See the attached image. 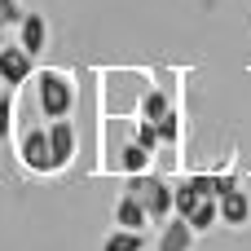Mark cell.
<instances>
[{"label": "cell", "mask_w": 251, "mask_h": 251, "mask_svg": "<svg viewBox=\"0 0 251 251\" xmlns=\"http://www.w3.org/2000/svg\"><path fill=\"white\" fill-rule=\"evenodd\" d=\"M159 141H176V115H172V110L159 119Z\"/></svg>", "instance_id": "obj_18"}, {"label": "cell", "mask_w": 251, "mask_h": 251, "mask_svg": "<svg viewBox=\"0 0 251 251\" xmlns=\"http://www.w3.org/2000/svg\"><path fill=\"white\" fill-rule=\"evenodd\" d=\"M146 221H150V216H146V207H141L132 194H124V199L115 203V225H119V229H141Z\"/></svg>", "instance_id": "obj_9"}, {"label": "cell", "mask_w": 251, "mask_h": 251, "mask_svg": "<svg viewBox=\"0 0 251 251\" xmlns=\"http://www.w3.org/2000/svg\"><path fill=\"white\" fill-rule=\"evenodd\" d=\"M35 97H40L44 119H66V115H71V106H75V93H71L66 75H53V71H44V75H40Z\"/></svg>", "instance_id": "obj_2"}, {"label": "cell", "mask_w": 251, "mask_h": 251, "mask_svg": "<svg viewBox=\"0 0 251 251\" xmlns=\"http://www.w3.org/2000/svg\"><path fill=\"white\" fill-rule=\"evenodd\" d=\"M101 251H146V238H141V229H115Z\"/></svg>", "instance_id": "obj_11"}, {"label": "cell", "mask_w": 251, "mask_h": 251, "mask_svg": "<svg viewBox=\"0 0 251 251\" xmlns=\"http://www.w3.org/2000/svg\"><path fill=\"white\" fill-rule=\"evenodd\" d=\"M190 247H194V229H190V225L176 216V221L163 229V238H159V251H190Z\"/></svg>", "instance_id": "obj_10"}, {"label": "cell", "mask_w": 251, "mask_h": 251, "mask_svg": "<svg viewBox=\"0 0 251 251\" xmlns=\"http://www.w3.org/2000/svg\"><path fill=\"white\" fill-rule=\"evenodd\" d=\"M0 44H4V35H0Z\"/></svg>", "instance_id": "obj_20"}, {"label": "cell", "mask_w": 251, "mask_h": 251, "mask_svg": "<svg viewBox=\"0 0 251 251\" xmlns=\"http://www.w3.org/2000/svg\"><path fill=\"white\" fill-rule=\"evenodd\" d=\"M31 53L22 49V44H0V84H9V88H18L22 79H31Z\"/></svg>", "instance_id": "obj_4"}, {"label": "cell", "mask_w": 251, "mask_h": 251, "mask_svg": "<svg viewBox=\"0 0 251 251\" xmlns=\"http://www.w3.org/2000/svg\"><path fill=\"white\" fill-rule=\"evenodd\" d=\"M199 199H203V194H199V190H194V185H190V181H185V185H181V190H172V207H176V216H181V221H185V216H190V212H194V203H199Z\"/></svg>", "instance_id": "obj_13"}, {"label": "cell", "mask_w": 251, "mask_h": 251, "mask_svg": "<svg viewBox=\"0 0 251 251\" xmlns=\"http://www.w3.org/2000/svg\"><path fill=\"white\" fill-rule=\"evenodd\" d=\"M124 194H132V199L146 207V216H150V221H163V216L172 212V185H168V181H159V176L132 172V176H128V185H124Z\"/></svg>", "instance_id": "obj_1"}, {"label": "cell", "mask_w": 251, "mask_h": 251, "mask_svg": "<svg viewBox=\"0 0 251 251\" xmlns=\"http://www.w3.org/2000/svg\"><path fill=\"white\" fill-rule=\"evenodd\" d=\"M146 163H150V150H146L141 141L124 146V172H128V176H132V172H146Z\"/></svg>", "instance_id": "obj_12"}, {"label": "cell", "mask_w": 251, "mask_h": 251, "mask_svg": "<svg viewBox=\"0 0 251 251\" xmlns=\"http://www.w3.org/2000/svg\"><path fill=\"white\" fill-rule=\"evenodd\" d=\"M0 22H9V26H18V22H22V9H18V0H0Z\"/></svg>", "instance_id": "obj_17"}, {"label": "cell", "mask_w": 251, "mask_h": 251, "mask_svg": "<svg viewBox=\"0 0 251 251\" xmlns=\"http://www.w3.org/2000/svg\"><path fill=\"white\" fill-rule=\"evenodd\" d=\"M9 137H13V93L4 88V93H0V146H4Z\"/></svg>", "instance_id": "obj_15"}, {"label": "cell", "mask_w": 251, "mask_h": 251, "mask_svg": "<svg viewBox=\"0 0 251 251\" xmlns=\"http://www.w3.org/2000/svg\"><path fill=\"white\" fill-rule=\"evenodd\" d=\"M216 203H221V221H225V225H247L251 221V199L238 190V185H234L229 194H221Z\"/></svg>", "instance_id": "obj_7"}, {"label": "cell", "mask_w": 251, "mask_h": 251, "mask_svg": "<svg viewBox=\"0 0 251 251\" xmlns=\"http://www.w3.org/2000/svg\"><path fill=\"white\" fill-rule=\"evenodd\" d=\"M163 115H168V97H163V93H146V101H141V119L159 124Z\"/></svg>", "instance_id": "obj_14"}, {"label": "cell", "mask_w": 251, "mask_h": 251, "mask_svg": "<svg viewBox=\"0 0 251 251\" xmlns=\"http://www.w3.org/2000/svg\"><path fill=\"white\" fill-rule=\"evenodd\" d=\"M137 141H141L146 150H159V124H150V119H141V132H137Z\"/></svg>", "instance_id": "obj_16"}, {"label": "cell", "mask_w": 251, "mask_h": 251, "mask_svg": "<svg viewBox=\"0 0 251 251\" xmlns=\"http://www.w3.org/2000/svg\"><path fill=\"white\" fill-rule=\"evenodd\" d=\"M234 185H238V181H234V176H216V199H221V194H229V190H234Z\"/></svg>", "instance_id": "obj_19"}, {"label": "cell", "mask_w": 251, "mask_h": 251, "mask_svg": "<svg viewBox=\"0 0 251 251\" xmlns=\"http://www.w3.org/2000/svg\"><path fill=\"white\" fill-rule=\"evenodd\" d=\"M49 154H53V172H62L75 159V128L66 119H53L49 124Z\"/></svg>", "instance_id": "obj_5"}, {"label": "cell", "mask_w": 251, "mask_h": 251, "mask_svg": "<svg viewBox=\"0 0 251 251\" xmlns=\"http://www.w3.org/2000/svg\"><path fill=\"white\" fill-rule=\"evenodd\" d=\"M44 40H49V26H44V18L40 13H22V22H18V44L35 57L40 49H44Z\"/></svg>", "instance_id": "obj_6"}, {"label": "cell", "mask_w": 251, "mask_h": 251, "mask_svg": "<svg viewBox=\"0 0 251 251\" xmlns=\"http://www.w3.org/2000/svg\"><path fill=\"white\" fill-rule=\"evenodd\" d=\"M216 221H221V203H216V199H212V194H203V199H199V203H194V212H190V216H185V225H190V229H194V234H203V229H212V225H216Z\"/></svg>", "instance_id": "obj_8"}, {"label": "cell", "mask_w": 251, "mask_h": 251, "mask_svg": "<svg viewBox=\"0 0 251 251\" xmlns=\"http://www.w3.org/2000/svg\"><path fill=\"white\" fill-rule=\"evenodd\" d=\"M18 159H22L31 172H53V154H49V128H26V132H22V146H18Z\"/></svg>", "instance_id": "obj_3"}]
</instances>
